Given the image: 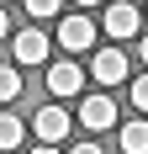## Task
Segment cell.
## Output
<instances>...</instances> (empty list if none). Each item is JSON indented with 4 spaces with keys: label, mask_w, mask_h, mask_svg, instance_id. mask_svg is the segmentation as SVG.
Listing matches in <instances>:
<instances>
[{
    "label": "cell",
    "mask_w": 148,
    "mask_h": 154,
    "mask_svg": "<svg viewBox=\"0 0 148 154\" xmlns=\"http://www.w3.org/2000/svg\"><path fill=\"white\" fill-rule=\"evenodd\" d=\"M11 53H16V69H32V64H43V59H48V32H37V27L16 32Z\"/></svg>",
    "instance_id": "cell-3"
},
{
    "label": "cell",
    "mask_w": 148,
    "mask_h": 154,
    "mask_svg": "<svg viewBox=\"0 0 148 154\" xmlns=\"http://www.w3.org/2000/svg\"><path fill=\"white\" fill-rule=\"evenodd\" d=\"M5 27H11V21H5V11H0V37H5Z\"/></svg>",
    "instance_id": "cell-15"
},
{
    "label": "cell",
    "mask_w": 148,
    "mask_h": 154,
    "mask_svg": "<svg viewBox=\"0 0 148 154\" xmlns=\"http://www.w3.org/2000/svg\"><path fill=\"white\" fill-rule=\"evenodd\" d=\"M79 85H85V69H79L74 59H64V64L48 69V91L53 96H79Z\"/></svg>",
    "instance_id": "cell-6"
},
{
    "label": "cell",
    "mask_w": 148,
    "mask_h": 154,
    "mask_svg": "<svg viewBox=\"0 0 148 154\" xmlns=\"http://www.w3.org/2000/svg\"><path fill=\"white\" fill-rule=\"evenodd\" d=\"M21 96V69H0V101H16Z\"/></svg>",
    "instance_id": "cell-10"
},
{
    "label": "cell",
    "mask_w": 148,
    "mask_h": 154,
    "mask_svg": "<svg viewBox=\"0 0 148 154\" xmlns=\"http://www.w3.org/2000/svg\"><path fill=\"white\" fill-rule=\"evenodd\" d=\"M58 5H64V0H27L32 21H48V16H58Z\"/></svg>",
    "instance_id": "cell-11"
},
{
    "label": "cell",
    "mask_w": 148,
    "mask_h": 154,
    "mask_svg": "<svg viewBox=\"0 0 148 154\" xmlns=\"http://www.w3.org/2000/svg\"><path fill=\"white\" fill-rule=\"evenodd\" d=\"M79 122H85L90 133L117 128V106H111V96H85V101H79Z\"/></svg>",
    "instance_id": "cell-5"
},
{
    "label": "cell",
    "mask_w": 148,
    "mask_h": 154,
    "mask_svg": "<svg viewBox=\"0 0 148 154\" xmlns=\"http://www.w3.org/2000/svg\"><path fill=\"white\" fill-rule=\"evenodd\" d=\"M21 138H27V122H21L16 112H0V154L21 149Z\"/></svg>",
    "instance_id": "cell-8"
},
{
    "label": "cell",
    "mask_w": 148,
    "mask_h": 154,
    "mask_svg": "<svg viewBox=\"0 0 148 154\" xmlns=\"http://www.w3.org/2000/svg\"><path fill=\"white\" fill-rule=\"evenodd\" d=\"M69 154H106L101 143H79V149H69Z\"/></svg>",
    "instance_id": "cell-13"
},
{
    "label": "cell",
    "mask_w": 148,
    "mask_h": 154,
    "mask_svg": "<svg viewBox=\"0 0 148 154\" xmlns=\"http://www.w3.org/2000/svg\"><path fill=\"white\" fill-rule=\"evenodd\" d=\"M74 5H101V0H74Z\"/></svg>",
    "instance_id": "cell-17"
},
{
    "label": "cell",
    "mask_w": 148,
    "mask_h": 154,
    "mask_svg": "<svg viewBox=\"0 0 148 154\" xmlns=\"http://www.w3.org/2000/svg\"><path fill=\"white\" fill-rule=\"evenodd\" d=\"M0 5H5V0H0Z\"/></svg>",
    "instance_id": "cell-18"
},
{
    "label": "cell",
    "mask_w": 148,
    "mask_h": 154,
    "mask_svg": "<svg viewBox=\"0 0 148 154\" xmlns=\"http://www.w3.org/2000/svg\"><path fill=\"white\" fill-rule=\"evenodd\" d=\"M58 43L69 48V53H90V48H95V21H85L79 11L64 16V21H58Z\"/></svg>",
    "instance_id": "cell-2"
},
{
    "label": "cell",
    "mask_w": 148,
    "mask_h": 154,
    "mask_svg": "<svg viewBox=\"0 0 148 154\" xmlns=\"http://www.w3.org/2000/svg\"><path fill=\"white\" fill-rule=\"evenodd\" d=\"M138 53H143V64H148V37H143V48H138Z\"/></svg>",
    "instance_id": "cell-16"
},
{
    "label": "cell",
    "mask_w": 148,
    "mask_h": 154,
    "mask_svg": "<svg viewBox=\"0 0 148 154\" xmlns=\"http://www.w3.org/2000/svg\"><path fill=\"white\" fill-rule=\"evenodd\" d=\"M32 128H37V143H64V138H69V128H74V117L58 106V101H48V106H37Z\"/></svg>",
    "instance_id": "cell-1"
},
{
    "label": "cell",
    "mask_w": 148,
    "mask_h": 154,
    "mask_svg": "<svg viewBox=\"0 0 148 154\" xmlns=\"http://www.w3.org/2000/svg\"><path fill=\"white\" fill-rule=\"evenodd\" d=\"M32 154H58V143H37V149H32Z\"/></svg>",
    "instance_id": "cell-14"
},
{
    "label": "cell",
    "mask_w": 148,
    "mask_h": 154,
    "mask_svg": "<svg viewBox=\"0 0 148 154\" xmlns=\"http://www.w3.org/2000/svg\"><path fill=\"white\" fill-rule=\"evenodd\" d=\"M138 27H143V11H138V5H106V21H101V32H111V37H138Z\"/></svg>",
    "instance_id": "cell-4"
},
{
    "label": "cell",
    "mask_w": 148,
    "mask_h": 154,
    "mask_svg": "<svg viewBox=\"0 0 148 154\" xmlns=\"http://www.w3.org/2000/svg\"><path fill=\"white\" fill-rule=\"evenodd\" d=\"M90 75L101 80V85H122V75H127L122 48H101V53H95V64H90Z\"/></svg>",
    "instance_id": "cell-7"
},
{
    "label": "cell",
    "mask_w": 148,
    "mask_h": 154,
    "mask_svg": "<svg viewBox=\"0 0 148 154\" xmlns=\"http://www.w3.org/2000/svg\"><path fill=\"white\" fill-rule=\"evenodd\" d=\"M132 106H138V112H148V75H138V80H132Z\"/></svg>",
    "instance_id": "cell-12"
},
{
    "label": "cell",
    "mask_w": 148,
    "mask_h": 154,
    "mask_svg": "<svg viewBox=\"0 0 148 154\" xmlns=\"http://www.w3.org/2000/svg\"><path fill=\"white\" fill-rule=\"evenodd\" d=\"M122 149H127V154H148V122H143V117L122 128Z\"/></svg>",
    "instance_id": "cell-9"
}]
</instances>
